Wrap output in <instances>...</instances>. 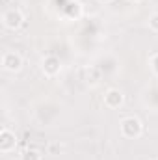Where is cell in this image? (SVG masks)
<instances>
[{
	"label": "cell",
	"mask_w": 158,
	"mask_h": 160,
	"mask_svg": "<svg viewBox=\"0 0 158 160\" xmlns=\"http://www.w3.org/2000/svg\"><path fill=\"white\" fill-rule=\"evenodd\" d=\"M97 2H101V4H112L114 0H97Z\"/></svg>",
	"instance_id": "13"
},
{
	"label": "cell",
	"mask_w": 158,
	"mask_h": 160,
	"mask_svg": "<svg viewBox=\"0 0 158 160\" xmlns=\"http://www.w3.org/2000/svg\"><path fill=\"white\" fill-rule=\"evenodd\" d=\"M2 24L7 30H19L24 24V15L19 8H7L2 13Z\"/></svg>",
	"instance_id": "2"
},
{
	"label": "cell",
	"mask_w": 158,
	"mask_h": 160,
	"mask_svg": "<svg viewBox=\"0 0 158 160\" xmlns=\"http://www.w3.org/2000/svg\"><path fill=\"white\" fill-rule=\"evenodd\" d=\"M15 147H17V136H15V132L4 127L0 130V153L7 155V153L15 151Z\"/></svg>",
	"instance_id": "6"
},
{
	"label": "cell",
	"mask_w": 158,
	"mask_h": 160,
	"mask_svg": "<svg viewBox=\"0 0 158 160\" xmlns=\"http://www.w3.org/2000/svg\"><path fill=\"white\" fill-rule=\"evenodd\" d=\"M58 151H62V145H60V143H50V145H48V153H50V155H56Z\"/></svg>",
	"instance_id": "12"
},
{
	"label": "cell",
	"mask_w": 158,
	"mask_h": 160,
	"mask_svg": "<svg viewBox=\"0 0 158 160\" xmlns=\"http://www.w3.org/2000/svg\"><path fill=\"white\" fill-rule=\"evenodd\" d=\"M2 69L7 73H19L22 69V56L13 50L4 52L2 54Z\"/></svg>",
	"instance_id": "3"
},
{
	"label": "cell",
	"mask_w": 158,
	"mask_h": 160,
	"mask_svg": "<svg viewBox=\"0 0 158 160\" xmlns=\"http://www.w3.org/2000/svg\"><path fill=\"white\" fill-rule=\"evenodd\" d=\"M119 132L126 140H138L143 134V123L136 116H126L119 121Z\"/></svg>",
	"instance_id": "1"
},
{
	"label": "cell",
	"mask_w": 158,
	"mask_h": 160,
	"mask_svg": "<svg viewBox=\"0 0 158 160\" xmlns=\"http://www.w3.org/2000/svg\"><path fill=\"white\" fill-rule=\"evenodd\" d=\"M63 13H65V17L69 19V21H77L82 17V4L80 2H69L65 8H63Z\"/></svg>",
	"instance_id": "7"
},
{
	"label": "cell",
	"mask_w": 158,
	"mask_h": 160,
	"mask_svg": "<svg viewBox=\"0 0 158 160\" xmlns=\"http://www.w3.org/2000/svg\"><path fill=\"white\" fill-rule=\"evenodd\" d=\"M128 2H132V4H140V2H143V0H128Z\"/></svg>",
	"instance_id": "14"
},
{
	"label": "cell",
	"mask_w": 158,
	"mask_h": 160,
	"mask_svg": "<svg viewBox=\"0 0 158 160\" xmlns=\"http://www.w3.org/2000/svg\"><path fill=\"white\" fill-rule=\"evenodd\" d=\"M4 2H6V4H9V2H11V0H4Z\"/></svg>",
	"instance_id": "15"
},
{
	"label": "cell",
	"mask_w": 158,
	"mask_h": 160,
	"mask_svg": "<svg viewBox=\"0 0 158 160\" xmlns=\"http://www.w3.org/2000/svg\"><path fill=\"white\" fill-rule=\"evenodd\" d=\"M41 153L37 149H34V147H28V149H24L22 151V155H21V160H41Z\"/></svg>",
	"instance_id": "9"
},
{
	"label": "cell",
	"mask_w": 158,
	"mask_h": 160,
	"mask_svg": "<svg viewBox=\"0 0 158 160\" xmlns=\"http://www.w3.org/2000/svg\"><path fill=\"white\" fill-rule=\"evenodd\" d=\"M149 65H151V71L158 77V52H155V54L149 58Z\"/></svg>",
	"instance_id": "10"
},
{
	"label": "cell",
	"mask_w": 158,
	"mask_h": 160,
	"mask_svg": "<svg viewBox=\"0 0 158 160\" xmlns=\"http://www.w3.org/2000/svg\"><path fill=\"white\" fill-rule=\"evenodd\" d=\"M102 102H104L106 108L117 110L125 104V95H123V91L119 88H110V89H106V93L102 97Z\"/></svg>",
	"instance_id": "5"
},
{
	"label": "cell",
	"mask_w": 158,
	"mask_h": 160,
	"mask_svg": "<svg viewBox=\"0 0 158 160\" xmlns=\"http://www.w3.org/2000/svg\"><path fill=\"white\" fill-rule=\"evenodd\" d=\"M41 71H43V75L48 77V78L58 77L60 71H62V60H60L58 56H52V54L45 56V58L41 60Z\"/></svg>",
	"instance_id": "4"
},
{
	"label": "cell",
	"mask_w": 158,
	"mask_h": 160,
	"mask_svg": "<svg viewBox=\"0 0 158 160\" xmlns=\"http://www.w3.org/2000/svg\"><path fill=\"white\" fill-rule=\"evenodd\" d=\"M84 73H86V78H84V80H86V84H87V86L95 88V86L101 82V71H99L97 67H87Z\"/></svg>",
	"instance_id": "8"
},
{
	"label": "cell",
	"mask_w": 158,
	"mask_h": 160,
	"mask_svg": "<svg viewBox=\"0 0 158 160\" xmlns=\"http://www.w3.org/2000/svg\"><path fill=\"white\" fill-rule=\"evenodd\" d=\"M149 28H151L153 32H158V13H153V15L149 17Z\"/></svg>",
	"instance_id": "11"
}]
</instances>
